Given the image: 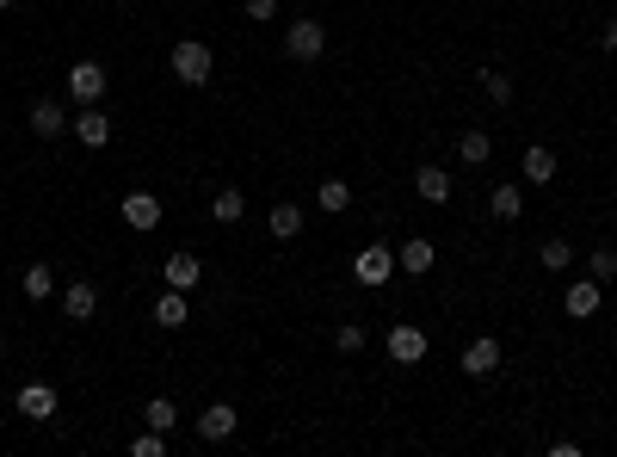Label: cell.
<instances>
[{
  "label": "cell",
  "mask_w": 617,
  "mask_h": 457,
  "mask_svg": "<svg viewBox=\"0 0 617 457\" xmlns=\"http://www.w3.org/2000/svg\"><path fill=\"white\" fill-rule=\"evenodd\" d=\"M118 217H124L136 235H149V229H161V198H155V192H130V198L118 204Z\"/></svg>",
  "instance_id": "obj_7"
},
{
  "label": "cell",
  "mask_w": 617,
  "mask_h": 457,
  "mask_svg": "<svg viewBox=\"0 0 617 457\" xmlns=\"http://www.w3.org/2000/svg\"><path fill=\"white\" fill-rule=\"evenodd\" d=\"M192 427H198V439H204V445H223V439H229V433L241 427V414H235L229 402H210V408H204V414L192 420Z\"/></svg>",
  "instance_id": "obj_6"
},
{
  "label": "cell",
  "mask_w": 617,
  "mask_h": 457,
  "mask_svg": "<svg viewBox=\"0 0 617 457\" xmlns=\"http://www.w3.org/2000/svg\"><path fill=\"white\" fill-rule=\"evenodd\" d=\"M75 136H81L87 149H105V143H112V118H105L99 105H81V118H75Z\"/></svg>",
  "instance_id": "obj_15"
},
{
  "label": "cell",
  "mask_w": 617,
  "mask_h": 457,
  "mask_svg": "<svg viewBox=\"0 0 617 457\" xmlns=\"http://www.w3.org/2000/svg\"><path fill=\"white\" fill-rule=\"evenodd\" d=\"M334 346H340V353H365V328H358V322H346V328L334 334Z\"/></svg>",
  "instance_id": "obj_30"
},
{
  "label": "cell",
  "mask_w": 617,
  "mask_h": 457,
  "mask_svg": "<svg viewBox=\"0 0 617 457\" xmlns=\"http://www.w3.org/2000/svg\"><path fill=\"white\" fill-rule=\"evenodd\" d=\"M155 322H161V328H186V322H192V303H186V291H173V285H167V291L155 297Z\"/></svg>",
  "instance_id": "obj_17"
},
{
  "label": "cell",
  "mask_w": 617,
  "mask_h": 457,
  "mask_svg": "<svg viewBox=\"0 0 617 457\" xmlns=\"http://www.w3.org/2000/svg\"><path fill=\"white\" fill-rule=\"evenodd\" d=\"M161 278H167V285H173V291H192V285H198V278H204V260H198V254H186V248H179V254H167V266H161Z\"/></svg>",
  "instance_id": "obj_12"
},
{
  "label": "cell",
  "mask_w": 617,
  "mask_h": 457,
  "mask_svg": "<svg viewBox=\"0 0 617 457\" xmlns=\"http://www.w3.org/2000/svg\"><path fill=\"white\" fill-rule=\"evenodd\" d=\"M142 420H149V427H155V433H173V427H179V408H173L167 396H155L149 408H142Z\"/></svg>",
  "instance_id": "obj_24"
},
{
  "label": "cell",
  "mask_w": 617,
  "mask_h": 457,
  "mask_svg": "<svg viewBox=\"0 0 617 457\" xmlns=\"http://www.w3.org/2000/svg\"><path fill=\"white\" fill-rule=\"evenodd\" d=\"M488 155H494L488 130H457V161H463V167H482Z\"/></svg>",
  "instance_id": "obj_21"
},
{
  "label": "cell",
  "mask_w": 617,
  "mask_h": 457,
  "mask_svg": "<svg viewBox=\"0 0 617 457\" xmlns=\"http://www.w3.org/2000/svg\"><path fill=\"white\" fill-rule=\"evenodd\" d=\"M68 124H75V118H62V105H56V99H38V105H31V130H38L44 143H56Z\"/></svg>",
  "instance_id": "obj_16"
},
{
  "label": "cell",
  "mask_w": 617,
  "mask_h": 457,
  "mask_svg": "<svg viewBox=\"0 0 617 457\" xmlns=\"http://www.w3.org/2000/svg\"><path fill=\"white\" fill-rule=\"evenodd\" d=\"M241 217H247V198H241L235 186H223V192L210 198V223H223V229H235Z\"/></svg>",
  "instance_id": "obj_19"
},
{
  "label": "cell",
  "mask_w": 617,
  "mask_h": 457,
  "mask_svg": "<svg viewBox=\"0 0 617 457\" xmlns=\"http://www.w3.org/2000/svg\"><path fill=\"white\" fill-rule=\"evenodd\" d=\"M105 87H112L105 62H75V68H68V99H75V105H99Z\"/></svg>",
  "instance_id": "obj_3"
},
{
  "label": "cell",
  "mask_w": 617,
  "mask_h": 457,
  "mask_svg": "<svg viewBox=\"0 0 617 457\" xmlns=\"http://www.w3.org/2000/svg\"><path fill=\"white\" fill-rule=\"evenodd\" d=\"M383 346H389V359H395V365H420V359H426V334H420L414 322H395Z\"/></svg>",
  "instance_id": "obj_9"
},
{
  "label": "cell",
  "mask_w": 617,
  "mask_h": 457,
  "mask_svg": "<svg viewBox=\"0 0 617 457\" xmlns=\"http://www.w3.org/2000/svg\"><path fill=\"white\" fill-rule=\"evenodd\" d=\"M13 408H19L25 420H50V414H56V390H50V383H25V390L13 396Z\"/></svg>",
  "instance_id": "obj_13"
},
{
  "label": "cell",
  "mask_w": 617,
  "mask_h": 457,
  "mask_svg": "<svg viewBox=\"0 0 617 457\" xmlns=\"http://www.w3.org/2000/svg\"><path fill=\"white\" fill-rule=\"evenodd\" d=\"M62 315H68V322H93V315H99V285H93V278L62 285Z\"/></svg>",
  "instance_id": "obj_8"
},
{
  "label": "cell",
  "mask_w": 617,
  "mask_h": 457,
  "mask_svg": "<svg viewBox=\"0 0 617 457\" xmlns=\"http://www.w3.org/2000/svg\"><path fill=\"white\" fill-rule=\"evenodd\" d=\"M130 451H136V457H167V433H155V427H149L142 439H130Z\"/></svg>",
  "instance_id": "obj_29"
},
{
  "label": "cell",
  "mask_w": 617,
  "mask_h": 457,
  "mask_svg": "<svg viewBox=\"0 0 617 457\" xmlns=\"http://www.w3.org/2000/svg\"><path fill=\"white\" fill-rule=\"evenodd\" d=\"M414 192H420L426 204H445V198H451V173H445V167H420V173H414Z\"/></svg>",
  "instance_id": "obj_20"
},
{
  "label": "cell",
  "mask_w": 617,
  "mask_h": 457,
  "mask_svg": "<svg viewBox=\"0 0 617 457\" xmlns=\"http://www.w3.org/2000/svg\"><path fill=\"white\" fill-rule=\"evenodd\" d=\"M167 68H173V81H179V87H210L216 56H210V44H204V38H179V44H173V56H167Z\"/></svg>",
  "instance_id": "obj_1"
},
{
  "label": "cell",
  "mask_w": 617,
  "mask_h": 457,
  "mask_svg": "<svg viewBox=\"0 0 617 457\" xmlns=\"http://www.w3.org/2000/svg\"><path fill=\"white\" fill-rule=\"evenodd\" d=\"M278 13V0H247V19H272Z\"/></svg>",
  "instance_id": "obj_31"
},
{
  "label": "cell",
  "mask_w": 617,
  "mask_h": 457,
  "mask_svg": "<svg viewBox=\"0 0 617 457\" xmlns=\"http://www.w3.org/2000/svg\"><path fill=\"white\" fill-rule=\"evenodd\" d=\"M315 204L328 210V217H340V210H352V186L346 180H321V192H315Z\"/></svg>",
  "instance_id": "obj_23"
},
{
  "label": "cell",
  "mask_w": 617,
  "mask_h": 457,
  "mask_svg": "<svg viewBox=\"0 0 617 457\" xmlns=\"http://www.w3.org/2000/svg\"><path fill=\"white\" fill-rule=\"evenodd\" d=\"M488 210H494V217H500V223H513V217H519V210H525V192H519L513 180H506V186H494V192H488Z\"/></svg>",
  "instance_id": "obj_22"
},
{
  "label": "cell",
  "mask_w": 617,
  "mask_h": 457,
  "mask_svg": "<svg viewBox=\"0 0 617 457\" xmlns=\"http://www.w3.org/2000/svg\"><path fill=\"white\" fill-rule=\"evenodd\" d=\"M7 7H13V0H0V13H7Z\"/></svg>",
  "instance_id": "obj_33"
},
{
  "label": "cell",
  "mask_w": 617,
  "mask_h": 457,
  "mask_svg": "<svg viewBox=\"0 0 617 457\" xmlns=\"http://www.w3.org/2000/svg\"><path fill=\"white\" fill-rule=\"evenodd\" d=\"M432 260H439V248H432L426 235H408V241H402V254H395V272L420 278V272H432Z\"/></svg>",
  "instance_id": "obj_11"
},
{
  "label": "cell",
  "mask_w": 617,
  "mask_h": 457,
  "mask_svg": "<svg viewBox=\"0 0 617 457\" xmlns=\"http://www.w3.org/2000/svg\"><path fill=\"white\" fill-rule=\"evenodd\" d=\"M587 278L611 285V278H617V254H611V248H593V254H587Z\"/></svg>",
  "instance_id": "obj_28"
},
{
  "label": "cell",
  "mask_w": 617,
  "mask_h": 457,
  "mask_svg": "<svg viewBox=\"0 0 617 457\" xmlns=\"http://www.w3.org/2000/svg\"><path fill=\"white\" fill-rule=\"evenodd\" d=\"M537 260L550 266V272H568V266H574V248H568V241L556 235V241H543V248H537Z\"/></svg>",
  "instance_id": "obj_26"
},
{
  "label": "cell",
  "mask_w": 617,
  "mask_h": 457,
  "mask_svg": "<svg viewBox=\"0 0 617 457\" xmlns=\"http://www.w3.org/2000/svg\"><path fill=\"white\" fill-rule=\"evenodd\" d=\"M599 303H605V285H599V278H574V285H568V297H562V309L574 315V322H587V315H599Z\"/></svg>",
  "instance_id": "obj_10"
},
{
  "label": "cell",
  "mask_w": 617,
  "mask_h": 457,
  "mask_svg": "<svg viewBox=\"0 0 617 457\" xmlns=\"http://www.w3.org/2000/svg\"><path fill=\"white\" fill-rule=\"evenodd\" d=\"M321 50H328V25L321 19H290L284 25V56L290 62H321Z\"/></svg>",
  "instance_id": "obj_2"
},
{
  "label": "cell",
  "mask_w": 617,
  "mask_h": 457,
  "mask_svg": "<svg viewBox=\"0 0 617 457\" xmlns=\"http://www.w3.org/2000/svg\"><path fill=\"white\" fill-rule=\"evenodd\" d=\"M500 359H506V346H500L494 334H476V340L463 346V359H457V365H463L469 377H494V371H500Z\"/></svg>",
  "instance_id": "obj_4"
},
{
  "label": "cell",
  "mask_w": 617,
  "mask_h": 457,
  "mask_svg": "<svg viewBox=\"0 0 617 457\" xmlns=\"http://www.w3.org/2000/svg\"><path fill=\"white\" fill-rule=\"evenodd\" d=\"M482 93L494 105H506V99H513V75H506V68H482Z\"/></svg>",
  "instance_id": "obj_27"
},
{
  "label": "cell",
  "mask_w": 617,
  "mask_h": 457,
  "mask_svg": "<svg viewBox=\"0 0 617 457\" xmlns=\"http://www.w3.org/2000/svg\"><path fill=\"white\" fill-rule=\"evenodd\" d=\"M303 223H309V210H303V204H272V210H266V229H272L278 241H297V235H303Z\"/></svg>",
  "instance_id": "obj_14"
},
{
  "label": "cell",
  "mask_w": 617,
  "mask_h": 457,
  "mask_svg": "<svg viewBox=\"0 0 617 457\" xmlns=\"http://www.w3.org/2000/svg\"><path fill=\"white\" fill-rule=\"evenodd\" d=\"M50 291H56V272H50V266H25V297L44 303Z\"/></svg>",
  "instance_id": "obj_25"
},
{
  "label": "cell",
  "mask_w": 617,
  "mask_h": 457,
  "mask_svg": "<svg viewBox=\"0 0 617 457\" xmlns=\"http://www.w3.org/2000/svg\"><path fill=\"white\" fill-rule=\"evenodd\" d=\"M519 167H525V180H531V186H556V155L543 149V143H531Z\"/></svg>",
  "instance_id": "obj_18"
},
{
  "label": "cell",
  "mask_w": 617,
  "mask_h": 457,
  "mask_svg": "<svg viewBox=\"0 0 617 457\" xmlns=\"http://www.w3.org/2000/svg\"><path fill=\"white\" fill-rule=\"evenodd\" d=\"M599 50H617V19H605V31H599Z\"/></svg>",
  "instance_id": "obj_32"
},
{
  "label": "cell",
  "mask_w": 617,
  "mask_h": 457,
  "mask_svg": "<svg viewBox=\"0 0 617 457\" xmlns=\"http://www.w3.org/2000/svg\"><path fill=\"white\" fill-rule=\"evenodd\" d=\"M352 278H358V285H389V278H395V254L389 248H377V241H371V248H358V260H352Z\"/></svg>",
  "instance_id": "obj_5"
}]
</instances>
